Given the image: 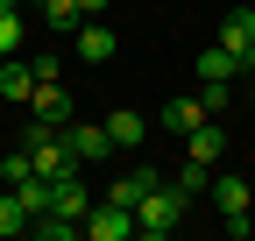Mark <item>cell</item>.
I'll list each match as a JSON object with an SVG mask.
<instances>
[{"label":"cell","mask_w":255,"mask_h":241,"mask_svg":"<svg viewBox=\"0 0 255 241\" xmlns=\"http://www.w3.org/2000/svg\"><path fill=\"white\" fill-rule=\"evenodd\" d=\"M21 50V7H0V57Z\"/></svg>","instance_id":"obj_18"},{"label":"cell","mask_w":255,"mask_h":241,"mask_svg":"<svg viewBox=\"0 0 255 241\" xmlns=\"http://www.w3.org/2000/svg\"><path fill=\"white\" fill-rule=\"evenodd\" d=\"M184 156H199V163H220V156H227V128H220V120H199V128L184 135Z\"/></svg>","instance_id":"obj_10"},{"label":"cell","mask_w":255,"mask_h":241,"mask_svg":"<svg viewBox=\"0 0 255 241\" xmlns=\"http://www.w3.org/2000/svg\"><path fill=\"white\" fill-rule=\"evenodd\" d=\"M107 135H114V149H135V142L149 135V120H142L135 107H114V114H107Z\"/></svg>","instance_id":"obj_13"},{"label":"cell","mask_w":255,"mask_h":241,"mask_svg":"<svg viewBox=\"0 0 255 241\" xmlns=\"http://www.w3.org/2000/svg\"><path fill=\"white\" fill-rule=\"evenodd\" d=\"M50 213H64V220H78V227H85V213H92V192L78 185V170L50 177Z\"/></svg>","instance_id":"obj_4"},{"label":"cell","mask_w":255,"mask_h":241,"mask_svg":"<svg viewBox=\"0 0 255 241\" xmlns=\"http://www.w3.org/2000/svg\"><path fill=\"white\" fill-rule=\"evenodd\" d=\"M71 50L85 57V64H107L121 43H114V28H107V21H78V28H71Z\"/></svg>","instance_id":"obj_9"},{"label":"cell","mask_w":255,"mask_h":241,"mask_svg":"<svg viewBox=\"0 0 255 241\" xmlns=\"http://www.w3.org/2000/svg\"><path fill=\"white\" fill-rule=\"evenodd\" d=\"M107 7H114V0H78V14H85V21H107Z\"/></svg>","instance_id":"obj_21"},{"label":"cell","mask_w":255,"mask_h":241,"mask_svg":"<svg viewBox=\"0 0 255 241\" xmlns=\"http://www.w3.org/2000/svg\"><path fill=\"white\" fill-rule=\"evenodd\" d=\"M85 234H92V241H128V234H135V213L114 206V199H100V206L85 213Z\"/></svg>","instance_id":"obj_7"},{"label":"cell","mask_w":255,"mask_h":241,"mask_svg":"<svg viewBox=\"0 0 255 241\" xmlns=\"http://www.w3.org/2000/svg\"><path fill=\"white\" fill-rule=\"evenodd\" d=\"M28 71H36V85H43V78H64V64H57V50H43V57H28Z\"/></svg>","instance_id":"obj_20"},{"label":"cell","mask_w":255,"mask_h":241,"mask_svg":"<svg viewBox=\"0 0 255 241\" xmlns=\"http://www.w3.org/2000/svg\"><path fill=\"white\" fill-rule=\"evenodd\" d=\"M199 120H213V114H206V100H199V93H177V100H170L163 114H156V128H163V135H177V142H184L191 128H199Z\"/></svg>","instance_id":"obj_6"},{"label":"cell","mask_w":255,"mask_h":241,"mask_svg":"<svg viewBox=\"0 0 255 241\" xmlns=\"http://www.w3.org/2000/svg\"><path fill=\"white\" fill-rule=\"evenodd\" d=\"M170 192H177V199H199V192H213V163L184 156V163H177V177H170Z\"/></svg>","instance_id":"obj_14"},{"label":"cell","mask_w":255,"mask_h":241,"mask_svg":"<svg viewBox=\"0 0 255 241\" xmlns=\"http://www.w3.org/2000/svg\"><path fill=\"white\" fill-rule=\"evenodd\" d=\"M0 234H7V241H14V234H28V206H21V192H14V185L0 192Z\"/></svg>","instance_id":"obj_15"},{"label":"cell","mask_w":255,"mask_h":241,"mask_svg":"<svg viewBox=\"0 0 255 241\" xmlns=\"http://www.w3.org/2000/svg\"><path fill=\"white\" fill-rule=\"evenodd\" d=\"M28 114L50 120V128H64V120H71V93H64V78H43L36 93H28Z\"/></svg>","instance_id":"obj_8"},{"label":"cell","mask_w":255,"mask_h":241,"mask_svg":"<svg viewBox=\"0 0 255 241\" xmlns=\"http://www.w3.org/2000/svg\"><path fill=\"white\" fill-rule=\"evenodd\" d=\"M36 14H43L50 28H64V36H71V28L85 21V14H78V0H36Z\"/></svg>","instance_id":"obj_16"},{"label":"cell","mask_w":255,"mask_h":241,"mask_svg":"<svg viewBox=\"0 0 255 241\" xmlns=\"http://www.w3.org/2000/svg\"><path fill=\"white\" fill-rule=\"evenodd\" d=\"M177 220H184V199L170 192V177H163V185H156V192L135 206V234H142V241H170Z\"/></svg>","instance_id":"obj_1"},{"label":"cell","mask_w":255,"mask_h":241,"mask_svg":"<svg viewBox=\"0 0 255 241\" xmlns=\"http://www.w3.org/2000/svg\"><path fill=\"white\" fill-rule=\"evenodd\" d=\"M0 7H21V0H0Z\"/></svg>","instance_id":"obj_24"},{"label":"cell","mask_w":255,"mask_h":241,"mask_svg":"<svg viewBox=\"0 0 255 241\" xmlns=\"http://www.w3.org/2000/svg\"><path fill=\"white\" fill-rule=\"evenodd\" d=\"M64 149H71V163H107L114 156V135H107V120H64Z\"/></svg>","instance_id":"obj_2"},{"label":"cell","mask_w":255,"mask_h":241,"mask_svg":"<svg viewBox=\"0 0 255 241\" xmlns=\"http://www.w3.org/2000/svg\"><path fill=\"white\" fill-rule=\"evenodd\" d=\"M0 93H7L14 107H28V93H36V71H28V57H0Z\"/></svg>","instance_id":"obj_12"},{"label":"cell","mask_w":255,"mask_h":241,"mask_svg":"<svg viewBox=\"0 0 255 241\" xmlns=\"http://www.w3.org/2000/svg\"><path fill=\"white\" fill-rule=\"evenodd\" d=\"M156 185H163V170H149V163H128V170L114 177V185H107V199H114V206H128V213H135V206H142V199H149Z\"/></svg>","instance_id":"obj_3"},{"label":"cell","mask_w":255,"mask_h":241,"mask_svg":"<svg viewBox=\"0 0 255 241\" xmlns=\"http://www.w3.org/2000/svg\"><path fill=\"white\" fill-rule=\"evenodd\" d=\"M248 107H255V71H248Z\"/></svg>","instance_id":"obj_23"},{"label":"cell","mask_w":255,"mask_h":241,"mask_svg":"<svg viewBox=\"0 0 255 241\" xmlns=\"http://www.w3.org/2000/svg\"><path fill=\"white\" fill-rule=\"evenodd\" d=\"M0 177H7V185H28V177H36V163H28V149H21V142L0 156Z\"/></svg>","instance_id":"obj_17"},{"label":"cell","mask_w":255,"mask_h":241,"mask_svg":"<svg viewBox=\"0 0 255 241\" xmlns=\"http://www.w3.org/2000/svg\"><path fill=\"white\" fill-rule=\"evenodd\" d=\"M191 71H199V85H241V57L227 43H213V50L191 57Z\"/></svg>","instance_id":"obj_5"},{"label":"cell","mask_w":255,"mask_h":241,"mask_svg":"<svg viewBox=\"0 0 255 241\" xmlns=\"http://www.w3.org/2000/svg\"><path fill=\"white\" fill-rule=\"evenodd\" d=\"M199 100H206V114H227L234 107V85H199Z\"/></svg>","instance_id":"obj_19"},{"label":"cell","mask_w":255,"mask_h":241,"mask_svg":"<svg viewBox=\"0 0 255 241\" xmlns=\"http://www.w3.org/2000/svg\"><path fill=\"white\" fill-rule=\"evenodd\" d=\"M220 43H227L234 57H248V43H255V7H227V14H220Z\"/></svg>","instance_id":"obj_11"},{"label":"cell","mask_w":255,"mask_h":241,"mask_svg":"<svg viewBox=\"0 0 255 241\" xmlns=\"http://www.w3.org/2000/svg\"><path fill=\"white\" fill-rule=\"evenodd\" d=\"M248 71H255V43H248V57H241V78H248Z\"/></svg>","instance_id":"obj_22"}]
</instances>
